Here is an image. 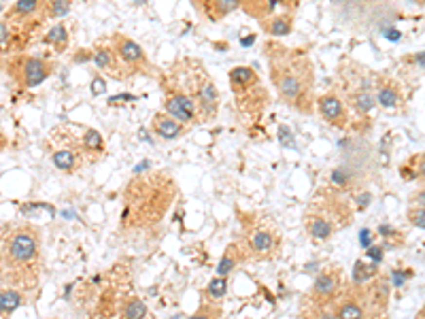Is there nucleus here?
I'll return each instance as SVG.
<instances>
[{
    "mask_svg": "<svg viewBox=\"0 0 425 319\" xmlns=\"http://www.w3.org/2000/svg\"><path fill=\"white\" fill-rule=\"evenodd\" d=\"M172 198L174 183L168 175L151 172L145 177H136L126 189L124 222H128V225L158 222L160 217H164Z\"/></svg>",
    "mask_w": 425,
    "mask_h": 319,
    "instance_id": "obj_1",
    "label": "nucleus"
},
{
    "mask_svg": "<svg viewBox=\"0 0 425 319\" xmlns=\"http://www.w3.org/2000/svg\"><path fill=\"white\" fill-rule=\"evenodd\" d=\"M164 90H172L177 94L187 96L196 104L198 121L200 124H206V121L215 119V115H217V109H219L217 85L208 77L204 66L200 62L191 60V57H185V60L177 62L166 73Z\"/></svg>",
    "mask_w": 425,
    "mask_h": 319,
    "instance_id": "obj_2",
    "label": "nucleus"
},
{
    "mask_svg": "<svg viewBox=\"0 0 425 319\" xmlns=\"http://www.w3.org/2000/svg\"><path fill=\"white\" fill-rule=\"evenodd\" d=\"M270 73L278 94L285 102L306 111V98L313 88V66L298 51L270 47Z\"/></svg>",
    "mask_w": 425,
    "mask_h": 319,
    "instance_id": "obj_3",
    "label": "nucleus"
},
{
    "mask_svg": "<svg viewBox=\"0 0 425 319\" xmlns=\"http://www.w3.org/2000/svg\"><path fill=\"white\" fill-rule=\"evenodd\" d=\"M230 83L236 96V104L249 117H258L261 109L268 104L266 90L261 88L259 77L249 66H234L230 71Z\"/></svg>",
    "mask_w": 425,
    "mask_h": 319,
    "instance_id": "obj_4",
    "label": "nucleus"
},
{
    "mask_svg": "<svg viewBox=\"0 0 425 319\" xmlns=\"http://www.w3.org/2000/svg\"><path fill=\"white\" fill-rule=\"evenodd\" d=\"M51 62L37 56H21L11 66L13 77L21 83V88H37L51 75Z\"/></svg>",
    "mask_w": 425,
    "mask_h": 319,
    "instance_id": "obj_5",
    "label": "nucleus"
},
{
    "mask_svg": "<svg viewBox=\"0 0 425 319\" xmlns=\"http://www.w3.org/2000/svg\"><path fill=\"white\" fill-rule=\"evenodd\" d=\"M111 45H113L121 64L130 71V75H143L149 71L147 54H145L136 40H132L130 37H124V34H113L111 37Z\"/></svg>",
    "mask_w": 425,
    "mask_h": 319,
    "instance_id": "obj_6",
    "label": "nucleus"
},
{
    "mask_svg": "<svg viewBox=\"0 0 425 319\" xmlns=\"http://www.w3.org/2000/svg\"><path fill=\"white\" fill-rule=\"evenodd\" d=\"M47 15V0H17L7 13V21L15 26V30L37 28Z\"/></svg>",
    "mask_w": 425,
    "mask_h": 319,
    "instance_id": "obj_7",
    "label": "nucleus"
},
{
    "mask_svg": "<svg viewBox=\"0 0 425 319\" xmlns=\"http://www.w3.org/2000/svg\"><path fill=\"white\" fill-rule=\"evenodd\" d=\"M92 60H94V64L98 66V71L111 75V77L117 79V81H126L128 77H132L130 71L121 64L117 54H115L113 45H111V38L100 40V43L96 45L94 51H92Z\"/></svg>",
    "mask_w": 425,
    "mask_h": 319,
    "instance_id": "obj_8",
    "label": "nucleus"
},
{
    "mask_svg": "<svg viewBox=\"0 0 425 319\" xmlns=\"http://www.w3.org/2000/svg\"><path fill=\"white\" fill-rule=\"evenodd\" d=\"M164 113L170 115L172 119H177L183 126H189L194 121H198L196 104L187 96L177 94L172 90H164Z\"/></svg>",
    "mask_w": 425,
    "mask_h": 319,
    "instance_id": "obj_9",
    "label": "nucleus"
},
{
    "mask_svg": "<svg viewBox=\"0 0 425 319\" xmlns=\"http://www.w3.org/2000/svg\"><path fill=\"white\" fill-rule=\"evenodd\" d=\"M317 109L319 113H321V117L328 121V124L336 126V128H345L347 121H349V113L345 109V104L338 96L334 94H323L321 98L317 100Z\"/></svg>",
    "mask_w": 425,
    "mask_h": 319,
    "instance_id": "obj_10",
    "label": "nucleus"
},
{
    "mask_svg": "<svg viewBox=\"0 0 425 319\" xmlns=\"http://www.w3.org/2000/svg\"><path fill=\"white\" fill-rule=\"evenodd\" d=\"M340 285V270L334 272H323V275L317 277L315 285H313V298H315L317 304H325L328 300L334 298L336 289Z\"/></svg>",
    "mask_w": 425,
    "mask_h": 319,
    "instance_id": "obj_11",
    "label": "nucleus"
},
{
    "mask_svg": "<svg viewBox=\"0 0 425 319\" xmlns=\"http://www.w3.org/2000/svg\"><path fill=\"white\" fill-rule=\"evenodd\" d=\"M151 128H153L155 134L160 138H164V141H174V138L183 136L185 132H187V126L179 124L177 119H172L170 115H166V113H155L153 121H151Z\"/></svg>",
    "mask_w": 425,
    "mask_h": 319,
    "instance_id": "obj_12",
    "label": "nucleus"
},
{
    "mask_svg": "<svg viewBox=\"0 0 425 319\" xmlns=\"http://www.w3.org/2000/svg\"><path fill=\"white\" fill-rule=\"evenodd\" d=\"M79 145H81V151H83L85 160H96L104 153V141H102L100 132L94 130V128L79 126Z\"/></svg>",
    "mask_w": 425,
    "mask_h": 319,
    "instance_id": "obj_13",
    "label": "nucleus"
},
{
    "mask_svg": "<svg viewBox=\"0 0 425 319\" xmlns=\"http://www.w3.org/2000/svg\"><path fill=\"white\" fill-rule=\"evenodd\" d=\"M306 230H308V234H311L313 239L323 241V239H330L332 232L336 230V225L332 224L330 219L323 215V213L315 211V208H308V215H306Z\"/></svg>",
    "mask_w": 425,
    "mask_h": 319,
    "instance_id": "obj_14",
    "label": "nucleus"
},
{
    "mask_svg": "<svg viewBox=\"0 0 425 319\" xmlns=\"http://www.w3.org/2000/svg\"><path fill=\"white\" fill-rule=\"evenodd\" d=\"M196 2L202 13L213 21L221 19L223 15H228L230 11H234L238 7V0H196Z\"/></svg>",
    "mask_w": 425,
    "mask_h": 319,
    "instance_id": "obj_15",
    "label": "nucleus"
},
{
    "mask_svg": "<svg viewBox=\"0 0 425 319\" xmlns=\"http://www.w3.org/2000/svg\"><path fill=\"white\" fill-rule=\"evenodd\" d=\"M249 247L258 255H270L277 249V239L270 230H253L249 236Z\"/></svg>",
    "mask_w": 425,
    "mask_h": 319,
    "instance_id": "obj_16",
    "label": "nucleus"
},
{
    "mask_svg": "<svg viewBox=\"0 0 425 319\" xmlns=\"http://www.w3.org/2000/svg\"><path fill=\"white\" fill-rule=\"evenodd\" d=\"M376 102L381 104V107L385 109H395L400 107L402 102V94H400V88L393 83V81H383L381 85H378L376 90Z\"/></svg>",
    "mask_w": 425,
    "mask_h": 319,
    "instance_id": "obj_17",
    "label": "nucleus"
},
{
    "mask_svg": "<svg viewBox=\"0 0 425 319\" xmlns=\"http://www.w3.org/2000/svg\"><path fill=\"white\" fill-rule=\"evenodd\" d=\"M43 43L45 45H49V47H54L55 51H62L66 49V45H68V30L64 28L62 24H55L54 28H49L47 32H45V37H43Z\"/></svg>",
    "mask_w": 425,
    "mask_h": 319,
    "instance_id": "obj_18",
    "label": "nucleus"
},
{
    "mask_svg": "<svg viewBox=\"0 0 425 319\" xmlns=\"http://www.w3.org/2000/svg\"><path fill=\"white\" fill-rule=\"evenodd\" d=\"M261 26L266 28L268 34L272 37H285V34L292 32V15H277L270 19H264Z\"/></svg>",
    "mask_w": 425,
    "mask_h": 319,
    "instance_id": "obj_19",
    "label": "nucleus"
},
{
    "mask_svg": "<svg viewBox=\"0 0 425 319\" xmlns=\"http://www.w3.org/2000/svg\"><path fill=\"white\" fill-rule=\"evenodd\" d=\"M376 272H378V264L357 260V262L353 264V283L355 285H364V283H368L370 279H374Z\"/></svg>",
    "mask_w": 425,
    "mask_h": 319,
    "instance_id": "obj_20",
    "label": "nucleus"
},
{
    "mask_svg": "<svg viewBox=\"0 0 425 319\" xmlns=\"http://www.w3.org/2000/svg\"><path fill=\"white\" fill-rule=\"evenodd\" d=\"M19 304H21L19 292H15V289H2V292H0V319H4L13 311H17Z\"/></svg>",
    "mask_w": 425,
    "mask_h": 319,
    "instance_id": "obj_21",
    "label": "nucleus"
},
{
    "mask_svg": "<svg viewBox=\"0 0 425 319\" xmlns=\"http://www.w3.org/2000/svg\"><path fill=\"white\" fill-rule=\"evenodd\" d=\"M351 104H353V109H357L359 113H370L372 109H374V104H376V98L372 96L370 92L359 90V92H353Z\"/></svg>",
    "mask_w": 425,
    "mask_h": 319,
    "instance_id": "obj_22",
    "label": "nucleus"
},
{
    "mask_svg": "<svg viewBox=\"0 0 425 319\" xmlns=\"http://www.w3.org/2000/svg\"><path fill=\"white\" fill-rule=\"evenodd\" d=\"M338 319H364V309L357 300H345L338 306Z\"/></svg>",
    "mask_w": 425,
    "mask_h": 319,
    "instance_id": "obj_23",
    "label": "nucleus"
},
{
    "mask_svg": "<svg viewBox=\"0 0 425 319\" xmlns=\"http://www.w3.org/2000/svg\"><path fill=\"white\" fill-rule=\"evenodd\" d=\"M73 0H47V15L49 17H64L71 11Z\"/></svg>",
    "mask_w": 425,
    "mask_h": 319,
    "instance_id": "obj_24",
    "label": "nucleus"
},
{
    "mask_svg": "<svg viewBox=\"0 0 425 319\" xmlns=\"http://www.w3.org/2000/svg\"><path fill=\"white\" fill-rule=\"evenodd\" d=\"M206 292L211 298H223L225 292H228V281H225L223 277H215V279H211V283H208Z\"/></svg>",
    "mask_w": 425,
    "mask_h": 319,
    "instance_id": "obj_25",
    "label": "nucleus"
},
{
    "mask_svg": "<svg viewBox=\"0 0 425 319\" xmlns=\"http://www.w3.org/2000/svg\"><path fill=\"white\" fill-rule=\"evenodd\" d=\"M332 183L334 185H349V181H351V172L349 170H342V168H336V170H332Z\"/></svg>",
    "mask_w": 425,
    "mask_h": 319,
    "instance_id": "obj_26",
    "label": "nucleus"
},
{
    "mask_svg": "<svg viewBox=\"0 0 425 319\" xmlns=\"http://www.w3.org/2000/svg\"><path fill=\"white\" fill-rule=\"evenodd\" d=\"M366 258H368L372 264H381V262H383V247H381V245H370V247H366Z\"/></svg>",
    "mask_w": 425,
    "mask_h": 319,
    "instance_id": "obj_27",
    "label": "nucleus"
},
{
    "mask_svg": "<svg viewBox=\"0 0 425 319\" xmlns=\"http://www.w3.org/2000/svg\"><path fill=\"white\" fill-rule=\"evenodd\" d=\"M410 222H412V225H415V228L423 230V225H425V213H423V206L412 208V213H410Z\"/></svg>",
    "mask_w": 425,
    "mask_h": 319,
    "instance_id": "obj_28",
    "label": "nucleus"
},
{
    "mask_svg": "<svg viewBox=\"0 0 425 319\" xmlns=\"http://www.w3.org/2000/svg\"><path fill=\"white\" fill-rule=\"evenodd\" d=\"M234 264H236V262H234V258H232V255H225V258L219 262V266H217V272H219L221 277L228 275V272H230L232 268H234Z\"/></svg>",
    "mask_w": 425,
    "mask_h": 319,
    "instance_id": "obj_29",
    "label": "nucleus"
},
{
    "mask_svg": "<svg viewBox=\"0 0 425 319\" xmlns=\"http://www.w3.org/2000/svg\"><path fill=\"white\" fill-rule=\"evenodd\" d=\"M107 92V83H104L102 77H94V81H92V94L94 96H100Z\"/></svg>",
    "mask_w": 425,
    "mask_h": 319,
    "instance_id": "obj_30",
    "label": "nucleus"
},
{
    "mask_svg": "<svg viewBox=\"0 0 425 319\" xmlns=\"http://www.w3.org/2000/svg\"><path fill=\"white\" fill-rule=\"evenodd\" d=\"M9 38H11L9 26L4 24V21H0V47H7V45H9Z\"/></svg>",
    "mask_w": 425,
    "mask_h": 319,
    "instance_id": "obj_31",
    "label": "nucleus"
},
{
    "mask_svg": "<svg viewBox=\"0 0 425 319\" xmlns=\"http://www.w3.org/2000/svg\"><path fill=\"white\" fill-rule=\"evenodd\" d=\"M278 138H281V143H285L287 147H294V145H292V143H294V136L289 134V130H287L285 126H281V130H278Z\"/></svg>",
    "mask_w": 425,
    "mask_h": 319,
    "instance_id": "obj_32",
    "label": "nucleus"
},
{
    "mask_svg": "<svg viewBox=\"0 0 425 319\" xmlns=\"http://www.w3.org/2000/svg\"><path fill=\"white\" fill-rule=\"evenodd\" d=\"M187 319H217V315H215L211 309H202V311H198L196 315H191Z\"/></svg>",
    "mask_w": 425,
    "mask_h": 319,
    "instance_id": "obj_33",
    "label": "nucleus"
},
{
    "mask_svg": "<svg viewBox=\"0 0 425 319\" xmlns=\"http://www.w3.org/2000/svg\"><path fill=\"white\" fill-rule=\"evenodd\" d=\"M359 241H362V247H364V249L370 247V245H372V234H370V230H362V232H359Z\"/></svg>",
    "mask_w": 425,
    "mask_h": 319,
    "instance_id": "obj_34",
    "label": "nucleus"
},
{
    "mask_svg": "<svg viewBox=\"0 0 425 319\" xmlns=\"http://www.w3.org/2000/svg\"><path fill=\"white\" fill-rule=\"evenodd\" d=\"M134 100V96H130V94H121V96H113V98H109V104H119V102H132Z\"/></svg>",
    "mask_w": 425,
    "mask_h": 319,
    "instance_id": "obj_35",
    "label": "nucleus"
},
{
    "mask_svg": "<svg viewBox=\"0 0 425 319\" xmlns=\"http://www.w3.org/2000/svg\"><path fill=\"white\" fill-rule=\"evenodd\" d=\"M404 277H410V272H400V270H393V283L395 285H402L406 279Z\"/></svg>",
    "mask_w": 425,
    "mask_h": 319,
    "instance_id": "obj_36",
    "label": "nucleus"
},
{
    "mask_svg": "<svg viewBox=\"0 0 425 319\" xmlns=\"http://www.w3.org/2000/svg\"><path fill=\"white\" fill-rule=\"evenodd\" d=\"M378 232H381V236H391V234H395V232L391 230V225H381V228H378Z\"/></svg>",
    "mask_w": 425,
    "mask_h": 319,
    "instance_id": "obj_37",
    "label": "nucleus"
},
{
    "mask_svg": "<svg viewBox=\"0 0 425 319\" xmlns=\"http://www.w3.org/2000/svg\"><path fill=\"white\" fill-rule=\"evenodd\" d=\"M385 34H387L389 38H393V40H398V38H400V32H395V30H387Z\"/></svg>",
    "mask_w": 425,
    "mask_h": 319,
    "instance_id": "obj_38",
    "label": "nucleus"
},
{
    "mask_svg": "<svg viewBox=\"0 0 425 319\" xmlns=\"http://www.w3.org/2000/svg\"><path fill=\"white\" fill-rule=\"evenodd\" d=\"M253 43V37H249V38H242V45H251Z\"/></svg>",
    "mask_w": 425,
    "mask_h": 319,
    "instance_id": "obj_39",
    "label": "nucleus"
}]
</instances>
